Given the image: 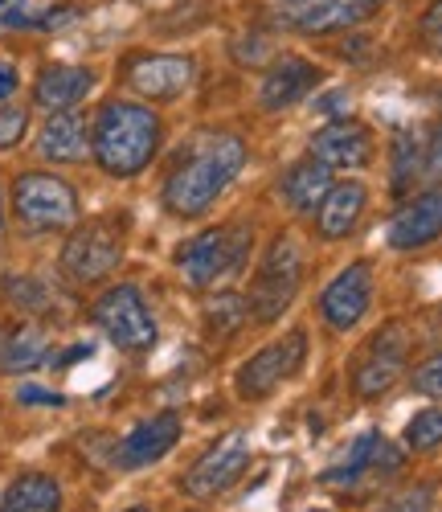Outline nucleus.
<instances>
[{
  "mask_svg": "<svg viewBox=\"0 0 442 512\" xmlns=\"http://www.w3.org/2000/svg\"><path fill=\"white\" fill-rule=\"evenodd\" d=\"M95 324L123 353H148L156 345V320L148 312V300H144V291L131 287V283L107 287L99 295L95 300Z\"/></svg>",
  "mask_w": 442,
  "mask_h": 512,
  "instance_id": "nucleus-6",
  "label": "nucleus"
},
{
  "mask_svg": "<svg viewBox=\"0 0 442 512\" xmlns=\"http://www.w3.org/2000/svg\"><path fill=\"white\" fill-rule=\"evenodd\" d=\"M193 78H197V66L185 54H144L127 66L131 91L140 99H152V103L181 99L193 87Z\"/></svg>",
  "mask_w": 442,
  "mask_h": 512,
  "instance_id": "nucleus-10",
  "label": "nucleus"
},
{
  "mask_svg": "<svg viewBox=\"0 0 442 512\" xmlns=\"http://www.w3.org/2000/svg\"><path fill=\"white\" fill-rule=\"evenodd\" d=\"M25 127H29V111L25 107H0V148L21 144Z\"/></svg>",
  "mask_w": 442,
  "mask_h": 512,
  "instance_id": "nucleus-29",
  "label": "nucleus"
},
{
  "mask_svg": "<svg viewBox=\"0 0 442 512\" xmlns=\"http://www.w3.org/2000/svg\"><path fill=\"white\" fill-rule=\"evenodd\" d=\"M86 148H91V132L78 111H54L37 136V152L54 164H74L86 156Z\"/></svg>",
  "mask_w": 442,
  "mask_h": 512,
  "instance_id": "nucleus-21",
  "label": "nucleus"
},
{
  "mask_svg": "<svg viewBox=\"0 0 442 512\" xmlns=\"http://www.w3.org/2000/svg\"><path fill=\"white\" fill-rule=\"evenodd\" d=\"M164 140V123L152 107L144 103H123L111 99L99 107L95 127H91V152L107 177H140L144 168L156 160Z\"/></svg>",
  "mask_w": 442,
  "mask_h": 512,
  "instance_id": "nucleus-2",
  "label": "nucleus"
},
{
  "mask_svg": "<svg viewBox=\"0 0 442 512\" xmlns=\"http://www.w3.org/2000/svg\"><path fill=\"white\" fill-rule=\"evenodd\" d=\"M422 160H426V144L414 132H402L393 140V193H406L422 177Z\"/></svg>",
  "mask_w": 442,
  "mask_h": 512,
  "instance_id": "nucleus-25",
  "label": "nucleus"
},
{
  "mask_svg": "<svg viewBox=\"0 0 442 512\" xmlns=\"http://www.w3.org/2000/svg\"><path fill=\"white\" fill-rule=\"evenodd\" d=\"M46 361H50V340L41 336L37 328L13 332L5 353H0V369L5 373H29V369H41Z\"/></svg>",
  "mask_w": 442,
  "mask_h": 512,
  "instance_id": "nucleus-24",
  "label": "nucleus"
},
{
  "mask_svg": "<svg viewBox=\"0 0 442 512\" xmlns=\"http://www.w3.org/2000/svg\"><path fill=\"white\" fill-rule=\"evenodd\" d=\"M17 402H21V406H54V410H58V406H66V398H62V394L41 390V386H21V390H17Z\"/></svg>",
  "mask_w": 442,
  "mask_h": 512,
  "instance_id": "nucleus-32",
  "label": "nucleus"
},
{
  "mask_svg": "<svg viewBox=\"0 0 442 512\" xmlns=\"http://www.w3.org/2000/svg\"><path fill=\"white\" fill-rule=\"evenodd\" d=\"M299 279H303V250H299V242L291 234H279L271 242V250L262 254V267H258L254 287H250L254 320H262V324L279 320L295 300Z\"/></svg>",
  "mask_w": 442,
  "mask_h": 512,
  "instance_id": "nucleus-3",
  "label": "nucleus"
},
{
  "mask_svg": "<svg viewBox=\"0 0 442 512\" xmlns=\"http://www.w3.org/2000/svg\"><path fill=\"white\" fill-rule=\"evenodd\" d=\"M13 213L33 234L70 230L78 222V193L54 173H21L13 185Z\"/></svg>",
  "mask_w": 442,
  "mask_h": 512,
  "instance_id": "nucleus-4",
  "label": "nucleus"
},
{
  "mask_svg": "<svg viewBox=\"0 0 442 512\" xmlns=\"http://www.w3.org/2000/svg\"><path fill=\"white\" fill-rule=\"evenodd\" d=\"M365 13L369 9L357 5V0H287L279 17L291 29H303V33H328V29L357 25Z\"/></svg>",
  "mask_w": 442,
  "mask_h": 512,
  "instance_id": "nucleus-20",
  "label": "nucleus"
},
{
  "mask_svg": "<svg viewBox=\"0 0 442 512\" xmlns=\"http://www.w3.org/2000/svg\"><path fill=\"white\" fill-rule=\"evenodd\" d=\"M442 238V185H430L414 201H406L389 222L393 250H422Z\"/></svg>",
  "mask_w": 442,
  "mask_h": 512,
  "instance_id": "nucleus-14",
  "label": "nucleus"
},
{
  "mask_svg": "<svg viewBox=\"0 0 442 512\" xmlns=\"http://www.w3.org/2000/svg\"><path fill=\"white\" fill-rule=\"evenodd\" d=\"M373 308V271L369 263H348L320 295V312L336 332L357 328Z\"/></svg>",
  "mask_w": 442,
  "mask_h": 512,
  "instance_id": "nucleus-11",
  "label": "nucleus"
},
{
  "mask_svg": "<svg viewBox=\"0 0 442 512\" xmlns=\"http://www.w3.org/2000/svg\"><path fill=\"white\" fill-rule=\"evenodd\" d=\"M422 33L442 50V0H434V5L426 9V17H422Z\"/></svg>",
  "mask_w": 442,
  "mask_h": 512,
  "instance_id": "nucleus-34",
  "label": "nucleus"
},
{
  "mask_svg": "<svg viewBox=\"0 0 442 512\" xmlns=\"http://www.w3.org/2000/svg\"><path fill=\"white\" fill-rule=\"evenodd\" d=\"M324 115H336V119H348V91H328L320 103H316Z\"/></svg>",
  "mask_w": 442,
  "mask_h": 512,
  "instance_id": "nucleus-35",
  "label": "nucleus"
},
{
  "mask_svg": "<svg viewBox=\"0 0 442 512\" xmlns=\"http://www.w3.org/2000/svg\"><path fill=\"white\" fill-rule=\"evenodd\" d=\"M246 316H250V304L234 291H221L205 304V324H209L213 336H234Z\"/></svg>",
  "mask_w": 442,
  "mask_h": 512,
  "instance_id": "nucleus-26",
  "label": "nucleus"
},
{
  "mask_svg": "<svg viewBox=\"0 0 442 512\" xmlns=\"http://www.w3.org/2000/svg\"><path fill=\"white\" fill-rule=\"evenodd\" d=\"M365 205H369V189H365L361 181H340V185H332L328 197H324L320 209H316V230H320V238H328V242L348 238L352 230H357Z\"/></svg>",
  "mask_w": 442,
  "mask_h": 512,
  "instance_id": "nucleus-19",
  "label": "nucleus"
},
{
  "mask_svg": "<svg viewBox=\"0 0 442 512\" xmlns=\"http://www.w3.org/2000/svg\"><path fill=\"white\" fill-rule=\"evenodd\" d=\"M303 357H307V332H303V328L287 332L283 340H275V345H267V349H258L250 361H242V369H238V377H234L238 398L258 402V398L275 394L287 377L299 373Z\"/></svg>",
  "mask_w": 442,
  "mask_h": 512,
  "instance_id": "nucleus-8",
  "label": "nucleus"
},
{
  "mask_svg": "<svg viewBox=\"0 0 442 512\" xmlns=\"http://www.w3.org/2000/svg\"><path fill=\"white\" fill-rule=\"evenodd\" d=\"M381 463L393 467L402 463V455H397L385 439H381V431H361L357 439L348 443V451L328 467L324 472V484H357L361 476H369V472H381Z\"/></svg>",
  "mask_w": 442,
  "mask_h": 512,
  "instance_id": "nucleus-17",
  "label": "nucleus"
},
{
  "mask_svg": "<svg viewBox=\"0 0 442 512\" xmlns=\"http://www.w3.org/2000/svg\"><path fill=\"white\" fill-rule=\"evenodd\" d=\"M332 189V168L324 160H299L287 168V177H283V201L295 209V213H316L320 201L328 197Z\"/></svg>",
  "mask_w": 442,
  "mask_h": 512,
  "instance_id": "nucleus-22",
  "label": "nucleus"
},
{
  "mask_svg": "<svg viewBox=\"0 0 442 512\" xmlns=\"http://www.w3.org/2000/svg\"><path fill=\"white\" fill-rule=\"evenodd\" d=\"M357 5H365V9H373V5H377V0H357Z\"/></svg>",
  "mask_w": 442,
  "mask_h": 512,
  "instance_id": "nucleus-39",
  "label": "nucleus"
},
{
  "mask_svg": "<svg viewBox=\"0 0 442 512\" xmlns=\"http://www.w3.org/2000/svg\"><path fill=\"white\" fill-rule=\"evenodd\" d=\"M127 512H152V508H127Z\"/></svg>",
  "mask_w": 442,
  "mask_h": 512,
  "instance_id": "nucleus-40",
  "label": "nucleus"
},
{
  "mask_svg": "<svg viewBox=\"0 0 442 512\" xmlns=\"http://www.w3.org/2000/svg\"><path fill=\"white\" fill-rule=\"evenodd\" d=\"M442 173V123L434 127V136H426V160H422V177Z\"/></svg>",
  "mask_w": 442,
  "mask_h": 512,
  "instance_id": "nucleus-33",
  "label": "nucleus"
},
{
  "mask_svg": "<svg viewBox=\"0 0 442 512\" xmlns=\"http://www.w3.org/2000/svg\"><path fill=\"white\" fill-rule=\"evenodd\" d=\"M250 467V435L246 431H230V435H221L189 472H185V480H181V488H185V496H193V500H213V496H221V492H230L238 480H242V472Z\"/></svg>",
  "mask_w": 442,
  "mask_h": 512,
  "instance_id": "nucleus-9",
  "label": "nucleus"
},
{
  "mask_svg": "<svg viewBox=\"0 0 442 512\" xmlns=\"http://www.w3.org/2000/svg\"><path fill=\"white\" fill-rule=\"evenodd\" d=\"M41 5L33 0H0V29H37Z\"/></svg>",
  "mask_w": 442,
  "mask_h": 512,
  "instance_id": "nucleus-28",
  "label": "nucleus"
},
{
  "mask_svg": "<svg viewBox=\"0 0 442 512\" xmlns=\"http://www.w3.org/2000/svg\"><path fill=\"white\" fill-rule=\"evenodd\" d=\"M312 156L324 160L328 168H369L373 136H369V127H361V123L332 119L312 136Z\"/></svg>",
  "mask_w": 442,
  "mask_h": 512,
  "instance_id": "nucleus-15",
  "label": "nucleus"
},
{
  "mask_svg": "<svg viewBox=\"0 0 442 512\" xmlns=\"http://www.w3.org/2000/svg\"><path fill=\"white\" fill-rule=\"evenodd\" d=\"M119 259H123V238L107 218L78 226L62 246V271H66V279H74L82 287L103 283L119 267Z\"/></svg>",
  "mask_w": 442,
  "mask_h": 512,
  "instance_id": "nucleus-7",
  "label": "nucleus"
},
{
  "mask_svg": "<svg viewBox=\"0 0 442 512\" xmlns=\"http://www.w3.org/2000/svg\"><path fill=\"white\" fill-rule=\"evenodd\" d=\"M414 390L422 398H442V353L414 369Z\"/></svg>",
  "mask_w": 442,
  "mask_h": 512,
  "instance_id": "nucleus-30",
  "label": "nucleus"
},
{
  "mask_svg": "<svg viewBox=\"0 0 442 512\" xmlns=\"http://www.w3.org/2000/svg\"><path fill=\"white\" fill-rule=\"evenodd\" d=\"M434 508V492L430 488H410L402 496H393L381 512H430Z\"/></svg>",
  "mask_w": 442,
  "mask_h": 512,
  "instance_id": "nucleus-31",
  "label": "nucleus"
},
{
  "mask_svg": "<svg viewBox=\"0 0 442 512\" xmlns=\"http://www.w3.org/2000/svg\"><path fill=\"white\" fill-rule=\"evenodd\" d=\"M82 357H91V345H78V349L62 353V357H58V365H62V369H70V365H74V361H82Z\"/></svg>",
  "mask_w": 442,
  "mask_h": 512,
  "instance_id": "nucleus-37",
  "label": "nucleus"
},
{
  "mask_svg": "<svg viewBox=\"0 0 442 512\" xmlns=\"http://www.w3.org/2000/svg\"><path fill=\"white\" fill-rule=\"evenodd\" d=\"M0 230H5V197H0Z\"/></svg>",
  "mask_w": 442,
  "mask_h": 512,
  "instance_id": "nucleus-38",
  "label": "nucleus"
},
{
  "mask_svg": "<svg viewBox=\"0 0 442 512\" xmlns=\"http://www.w3.org/2000/svg\"><path fill=\"white\" fill-rule=\"evenodd\" d=\"M58 508H62V484L46 472L17 476L0 496V512H58Z\"/></svg>",
  "mask_w": 442,
  "mask_h": 512,
  "instance_id": "nucleus-23",
  "label": "nucleus"
},
{
  "mask_svg": "<svg viewBox=\"0 0 442 512\" xmlns=\"http://www.w3.org/2000/svg\"><path fill=\"white\" fill-rule=\"evenodd\" d=\"M406 447L410 451H434L442 447V406H426L406 422Z\"/></svg>",
  "mask_w": 442,
  "mask_h": 512,
  "instance_id": "nucleus-27",
  "label": "nucleus"
},
{
  "mask_svg": "<svg viewBox=\"0 0 442 512\" xmlns=\"http://www.w3.org/2000/svg\"><path fill=\"white\" fill-rule=\"evenodd\" d=\"M312 512H328V508H312Z\"/></svg>",
  "mask_w": 442,
  "mask_h": 512,
  "instance_id": "nucleus-41",
  "label": "nucleus"
},
{
  "mask_svg": "<svg viewBox=\"0 0 442 512\" xmlns=\"http://www.w3.org/2000/svg\"><path fill=\"white\" fill-rule=\"evenodd\" d=\"M246 250H250V230H242V226L205 230L176 250V267H181L189 287H213L217 279L242 271Z\"/></svg>",
  "mask_w": 442,
  "mask_h": 512,
  "instance_id": "nucleus-5",
  "label": "nucleus"
},
{
  "mask_svg": "<svg viewBox=\"0 0 442 512\" xmlns=\"http://www.w3.org/2000/svg\"><path fill=\"white\" fill-rule=\"evenodd\" d=\"M95 91V74L86 66H46L33 82V103L41 111H74Z\"/></svg>",
  "mask_w": 442,
  "mask_h": 512,
  "instance_id": "nucleus-18",
  "label": "nucleus"
},
{
  "mask_svg": "<svg viewBox=\"0 0 442 512\" xmlns=\"http://www.w3.org/2000/svg\"><path fill=\"white\" fill-rule=\"evenodd\" d=\"M406 357H410V340H406V332L397 328V324H389L373 345H369V353L361 357V365H357V373H352V386H357V394L361 398H381L397 377H402V369H406Z\"/></svg>",
  "mask_w": 442,
  "mask_h": 512,
  "instance_id": "nucleus-12",
  "label": "nucleus"
},
{
  "mask_svg": "<svg viewBox=\"0 0 442 512\" xmlns=\"http://www.w3.org/2000/svg\"><path fill=\"white\" fill-rule=\"evenodd\" d=\"M316 78H320L316 62H307V58H299V54H283V58L267 70L262 87H258L262 111H287L291 103H299L307 91L316 87Z\"/></svg>",
  "mask_w": 442,
  "mask_h": 512,
  "instance_id": "nucleus-16",
  "label": "nucleus"
},
{
  "mask_svg": "<svg viewBox=\"0 0 442 512\" xmlns=\"http://www.w3.org/2000/svg\"><path fill=\"white\" fill-rule=\"evenodd\" d=\"M17 66H9V62H0V103H5V99H13L17 95Z\"/></svg>",
  "mask_w": 442,
  "mask_h": 512,
  "instance_id": "nucleus-36",
  "label": "nucleus"
},
{
  "mask_svg": "<svg viewBox=\"0 0 442 512\" xmlns=\"http://www.w3.org/2000/svg\"><path fill=\"white\" fill-rule=\"evenodd\" d=\"M176 439H181V414L176 410H164V414H152L144 418L136 431H127L115 447V467H123V472H136V467H152L160 463Z\"/></svg>",
  "mask_w": 442,
  "mask_h": 512,
  "instance_id": "nucleus-13",
  "label": "nucleus"
},
{
  "mask_svg": "<svg viewBox=\"0 0 442 512\" xmlns=\"http://www.w3.org/2000/svg\"><path fill=\"white\" fill-rule=\"evenodd\" d=\"M246 164V144L230 132L205 136L193 144V152L176 164V173L164 185V205L176 218H201L213 209V201L226 193Z\"/></svg>",
  "mask_w": 442,
  "mask_h": 512,
  "instance_id": "nucleus-1",
  "label": "nucleus"
}]
</instances>
